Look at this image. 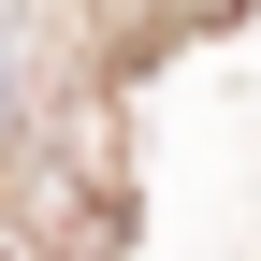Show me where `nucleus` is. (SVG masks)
I'll use <instances>...</instances> for the list:
<instances>
[]
</instances>
